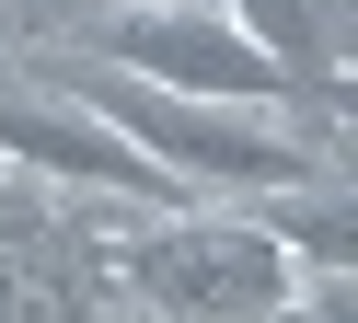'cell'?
<instances>
[{"label": "cell", "instance_id": "6da1fadb", "mask_svg": "<svg viewBox=\"0 0 358 323\" xmlns=\"http://www.w3.org/2000/svg\"><path fill=\"white\" fill-rule=\"evenodd\" d=\"M58 81L81 92V104H104L127 138H139L150 162H173V173L196 185V196H278V185H312L324 162L301 150L289 127H266L255 104H231V92H173V81H139V69L93 58L81 46Z\"/></svg>", "mask_w": 358, "mask_h": 323}, {"label": "cell", "instance_id": "277c9868", "mask_svg": "<svg viewBox=\"0 0 358 323\" xmlns=\"http://www.w3.org/2000/svg\"><path fill=\"white\" fill-rule=\"evenodd\" d=\"M0 150L24 173H58V185H116V196H150V208H196V185L173 162H150L139 138L116 127L104 104H81L70 81H0Z\"/></svg>", "mask_w": 358, "mask_h": 323}, {"label": "cell", "instance_id": "3957f363", "mask_svg": "<svg viewBox=\"0 0 358 323\" xmlns=\"http://www.w3.org/2000/svg\"><path fill=\"white\" fill-rule=\"evenodd\" d=\"M127 289L150 300V312H220V323H255V312H289V289H301V254L278 243L266 220H185L173 208L150 243L116 254Z\"/></svg>", "mask_w": 358, "mask_h": 323}, {"label": "cell", "instance_id": "8992f818", "mask_svg": "<svg viewBox=\"0 0 358 323\" xmlns=\"http://www.w3.org/2000/svg\"><path fill=\"white\" fill-rule=\"evenodd\" d=\"M231 12L278 46V69L301 81V104H324V92H335V69H324V0H231Z\"/></svg>", "mask_w": 358, "mask_h": 323}, {"label": "cell", "instance_id": "7a4b0ae2", "mask_svg": "<svg viewBox=\"0 0 358 323\" xmlns=\"http://www.w3.org/2000/svg\"><path fill=\"white\" fill-rule=\"evenodd\" d=\"M81 46L139 81H173V92H231V104H301V81L278 69V46L231 12V0H150V12H104L81 23Z\"/></svg>", "mask_w": 358, "mask_h": 323}, {"label": "cell", "instance_id": "5b68a950", "mask_svg": "<svg viewBox=\"0 0 358 323\" xmlns=\"http://www.w3.org/2000/svg\"><path fill=\"white\" fill-rule=\"evenodd\" d=\"M266 231H278L289 254H312V266H358V185H278L266 196Z\"/></svg>", "mask_w": 358, "mask_h": 323}, {"label": "cell", "instance_id": "52a82bcc", "mask_svg": "<svg viewBox=\"0 0 358 323\" xmlns=\"http://www.w3.org/2000/svg\"><path fill=\"white\" fill-rule=\"evenodd\" d=\"M104 12H150V0H12L24 35H81V23H104Z\"/></svg>", "mask_w": 358, "mask_h": 323}]
</instances>
